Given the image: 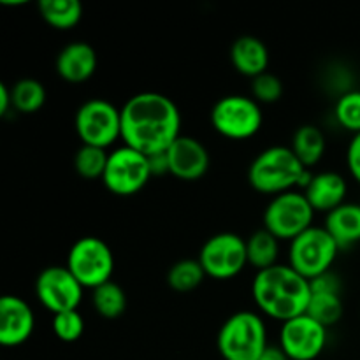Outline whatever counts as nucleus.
Here are the masks:
<instances>
[{
  "mask_svg": "<svg viewBox=\"0 0 360 360\" xmlns=\"http://www.w3.org/2000/svg\"><path fill=\"white\" fill-rule=\"evenodd\" d=\"M98 65L95 49L88 42L76 41L60 49L56 55V74L70 84H79L90 79Z\"/></svg>",
  "mask_w": 360,
  "mask_h": 360,
  "instance_id": "obj_16",
  "label": "nucleus"
},
{
  "mask_svg": "<svg viewBox=\"0 0 360 360\" xmlns=\"http://www.w3.org/2000/svg\"><path fill=\"white\" fill-rule=\"evenodd\" d=\"M315 210V213L329 214L336 207L343 206L348 193L347 179L334 171H323L313 174L311 181L302 192Z\"/></svg>",
  "mask_w": 360,
  "mask_h": 360,
  "instance_id": "obj_17",
  "label": "nucleus"
},
{
  "mask_svg": "<svg viewBox=\"0 0 360 360\" xmlns=\"http://www.w3.org/2000/svg\"><path fill=\"white\" fill-rule=\"evenodd\" d=\"M231 62L239 74L255 79L267 72L269 67V49L266 42L253 35L238 37L231 46Z\"/></svg>",
  "mask_w": 360,
  "mask_h": 360,
  "instance_id": "obj_18",
  "label": "nucleus"
},
{
  "mask_svg": "<svg viewBox=\"0 0 360 360\" xmlns=\"http://www.w3.org/2000/svg\"><path fill=\"white\" fill-rule=\"evenodd\" d=\"M309 287H311V294H341L340 278L333 271L313 278L309 281Z\"/></svg>",
  "mask_w": 360,
  "mask_h": 360,
  "instance_id": "obj_31",
  "label": "nucleus"
},
{
  "mask_svg": "<svg viewBox=\"0 0 360 360\" xmlns=\"http://www.w3.org/2000/svg\"><path fill=\"white\" fill-rule=\"evenodd\" d=\"M91 304L95 311L104 319H120L127 311V294L118 283L108 281L91 290Z\"/></svg>",
  "mask_w": 360,
  "mask_h": 360,
  "instance_id": "obj_23",
  "label": "nucleus"
},
{
  "mask_svg": "<svg viewBox=\"0 0 360 360\" xmlns=\"http://www.w3.org/2000/svg\"><path fill=\"white\" fill-rule=\"evenodd\" d=\"M211 125L221 137L246 141L262 129L264 115L260 104L248 95H225L211 109Z\"/></svg>",
  "mask_w": 360,
  "mask_h": 360,
  "instance_id": "obj_5",
  "label": "nucleus"
},
{
  "mask_svg": "<svg viewBox=\"0 0 360 360\" xmlns=\"http://www.w3.org/2000/svg\"><path fill=\"white\" fill-rule=\"evenodd\" d=\"M13 108V94L6 83H0V116H6L7 111Z\"/></svg>",
  "mask_w": 360,
  "mask_h": 360,
  "instance_id": "obj_34",
  "label": "nucleus"
},
{
  "mask_svg": "<svg viewBox=\"0 0 360 360\" xmlns=\"http://www.w3.org/2000/svg\"><path fill=\"white\" fill-rule=\"evenodd\" d=\"M181 134V112L172 98L158 91L132 95L122 108L125 146L146 157L165 153Z\"/></svg>",
  "mask_w": 360,
  "mask_h": 360,
  "instance_id": "obj_1",
  "label": "nucleus"
},
{
  "mask_svg": "<svg viewBox=\"0 0 360 360\" xmlns=\"http://www.w3.org/2000/svg\"><path fill=\"white\" fill-rule=\"evenodd\" d=\"M252 295L262 315L285 323L308 311L311 287L288 264H276L255 274Z\"/></svg>",
  "mask_w": 360,
  "mask_h": 360,
  "instance_id": "obj_2",
  "label": "nucleus"
},
{
  "mask_svg": "<svg viewBox=\"0 0 360 360\" xmlns=\"http://www.w3.org/2000/svg\"><path fill=\"white\" fill-rule=\"evenodd\" d=\"M2 6H7V7H18V6H27V0H14V2H11V0H4Z\"/></svg>",
  "mask_w": 360,
  "mask_h": 360,
  "instance_id": "obj_36",
  "label": "nucleus"
},
{
  "mask_svg": "<svg viewBox=\"0 0 360 360\" xmlns=\"http://www.w3.org/2000/svg\"><path fill=\"white\" fill-rule=\"evenodd\" d=\"M267 347L266 322L255 311L234 313L218 330L217 348L224 360H259Z\"/></svg>",
  "mask_w": 360,
  "mask_h": 360,
  "instance_id": "obj_4",
  "label": "nucleus"
},
{
  "mask_svg": "<svg viewBox=\"0 0 360 360\" xmlns=\"http://www.w3.org/2000/svg\"><path fill=\"white\" fill-rule=\"evenodd\" d=\"M204 278H206V273H204L199 260L183 259L169 267L167 285L174 292L186 294V292H192L197 287H200Z\"/></svg>",
  "mask_w": 360,
  "mask_h": 360,
  "instance_id": "obj_25",
  "label": "nucleus"
},
{
  "mask_svg": "<svg viewBox=\"0 0 360 360\" xmlns=\"http://www.w3.org/2000/svg\"><path fill=\"white\" fill-rule=\"evenodd\" d=\"M151 176L146 155L130 146H120L109 153L102 183L112 195L130 197L141 192Z\"/></svg>",
  "mask_w": 360,
  "mask_h": 360,
  "instance_id": "obj_11",
  "label": "nucleus"
},
{
  "mask_svg": "<svg viewBox=\"0 0 360 360\" xmlns=\"http://www.w3.org/2000/svg\"><path fill=\"white\" fill-rule=\"evenodd\" d=\"M326 134L316 125H302L292 136L290 150L306 169L319 164L326 155Z\"/></svg>",
  "mask_w": 360,
  "mask_h": 360,
  "instance_id": "obj_20",
  "label": "nucleus"
},
{
  "mask_svg": "<svg viewBox=\"0 0 360 360\" xmlns=\"http://www.w3.org/2000/svg\"><path fill=\"white\" fill-rule=\"evenodd\" d=\"M11 94H13V108L21 115H34L46 102L44 84L34 77H23L16 81L11 88Z\"/></svg>",
  "mask_w": 360,
  "mask_h": 360,
  "instance_id": "obj_24",
  "label": "nucleus"
},
{
  "mask_svg": "<svg viewBox=\"0 0 360 360\" xmlns=\"http://www.w3.org/2000/svg\"><path fill=\"white\" fill-rule=\"evenodd\" d=\"M326 347L327 327L306 313L281 323L280 348L290 360H315L323 354Z\"/></svg>",
  "mask_w": 360,
  "mask_h": 360,
  "instance_id": "obj_13",
  "label": "nucleus"
},
{
  "mask_svg": "<svg viewBox=\"0 0 360 360\" xmlns=\"http://www.w3.org/2000/svg\"><path fill=\"white\" fill-rule=\"evenodd\" d=\"M65 266L79 281L81 287L95 290L101 285L112 281L115 255L108 243L101 238L84 236L70 246Z\"/></svg>",
  "mask_w": 360,
  "mask_h": 360,
  "instance_id": "obj_6",
  "label": "nucleus"
},
{
  "mask_svg": "<svg viewBox=\"0 0 360 360\" xmlns=\"http://www.w3.org/2000/svg\"><path fill=\"white\" fill-rule=\"evenodd\" d=\"M53 333L63 343H74L84 333V319L77 309L74 311L58 313L53 316Z\"/></svg>",
  "mask_w": 360,
  "mask_h": 360,
  "instance_id": "obj_29",
  "label": "nucleus"
},
{
  "mask_svg": "<svg viewBox=\"0 0 360 360\" xmlns=\"http://www.w3.org/2000/svg\"><path fill=\"white\" fill-rule=\"evenodd\" d=\"M35 329L30 304L18 295H4L0 301V345L16 348L27 343Z\"/></svg>",
  "mask_w": 360,
  "mask_h": 360,
  "instance_id": "obj_14",
  "label": "nucleus"
},
{
  "mask_svg": "<svg viewBox=\"0 0 360 360\" xmlns=\"http://www.w3.org/2000/svg\"><path fill=\"white\" fill-rule=\"evenodd\" d=\"M246 253H248V266L259 271L269 269L276 266L280 257V239L274 238L266 229L257 231L246 239Z\"/></svg>",
  "mask_w": 360,
  "mask_h": 360,
  "instance_id": "obj_21",
  "label": "nucleus"
},
{
  "mask_svg": "<svg viewBox=\"0 0 360 360\" xmlns=\"http://www.w3.org/2000/svg\"><path fill=\"white\" fill-rule=\"evenodd\" d=\"M84 288L67 266H49L39 273L35 280V295L37 301L53 313L74 311L83 301Z\"/></svg>",
  "mask_w": 360,
  "mask_h": 360,
  "instance_id": "obj_12",
  "label": "nucleus"
},
{
  "mask_svg": "<svg viewBox=\"0 0 360 360\" xmlns=\"http://www.w3.org/2000/svg\"><path fill=\"white\" fill-rule=\"evenodd\" d=\"M283 95V83L269 70L252 79V97L259 104H274Z\"/></svg>",
  "mask_w": 360,
  "mask_h": 360,
  "instance_id": "obj_30",
  "label": "nucleus"
},
{
  "mask_svg": "<svg viewBox=\"0 0 360 360\" xmlns=\"http://www.w3.org/2000/svg\"><path fill=\"white\" fill-rule=\"evenodd\" d=\"M323 229L336 241L340 250L357 245L360 243V204L345 202L343 206L330 211L326 214Z\"/></svg>",
  "mask_w": 360,
  "mask_h": 360,
  "instance_id": "obj_19",
  "label": "nucleus"
},
{
  "mask_svg": "<svg viewBox=\"0 0 360 360\" xmlns=\"http://www.w3.org/2000/svg\"><path fill=\"white\" fill-rule=\"evenodd\" d=\"M309 169L301 164L290 146H271L260 151L248 167V183L271 199L301 186Z\"/></svg>",
  "mask_w": 360,
  "mask_h": 360,
  "instance_id": "obj_3",
  "label": "nucleus"
},
{
  "mask_svg": "<svg viewBox=\"0 0 360 360\" xmlns=\"http://www.w3.org/2000/svg\"><path fill=\"white\" fill-rule=\"evenodd\" d=\"M148 160H150V169H151V174L153 176H162V174H167L169 172L167 151H165V153L151 155V157H148Z\"/></svg>",
  "mask_w": 360,
  "mask_h": 360,
  "instance_id": "obj_33",
  "label": "nucleus"
},
{
  "mask_svg": "<svg viewBox=\"0 0 360 360\" xmlns=\"http://www.w3.org/2000/svg\"><path fill=\"white\" fill-rule=\"evenodd\" d=\"M259 360H290V359H288L287 354L281 350L280 345H269V347L266 348V352L260 355Z\"/></svg>",
  "mask_w": 360,
  "mask_h": 360,
  "instance_id": "obj_35",
  "label": "nucleus"
},
{
  "mask_svg": "<svg viewBox=\"0 0 360 360\" xmlns=\"http://www.w3.org/2000/svg\"><path fill=\"white\" fill-rule=\"evenodd\" d=\"M109 153L102 148L81 146L74 157V169L84 179H102L108 165Z\"/></svg>",
  "mask_w": 360,
  "mask_h": 360,
  "instance_id": "obj_27",
  "label": "nucleus"
},
{
  "mask_svg": "<svg viewBox=\"0 0 360 360\" xmlns=\"http://www.w3.org/2000/svg\"><path fill=\"white\" fill-rule=\"evenodd\" d=\"M206 276L218 281H227L239 276L248 266L246 239L234 232H220L202 245L197 259Z\"/></svg>",
  "mask_w": 360,
  "mask_h": 360,
  "instance_id": "obj_10",
  "label": "nucleus"
},
{
  "mask_svg": "<svg viewBox=\"0 0 360 360\" xmlns=\"http://www.w3.org/2000/svg\"><path fill=\"white\" fill-rule=\"evenodd\" d=\"M347 165L352 178L360 185V134H355V136L352 137L350 144H348Z\"/></svg>",
  "mask_w": 360,
  "mask_h": 360,
  "instance_id": "obj_32",
  "label": "nucleus"
},
{
  "mask_svg": "<svg viewBox=\"0 0 360 360\" xmlns=\"http://www.w3.org/2000/svg\"><path fill=\"white\" fill-rule=\"evenodd\" d=\"M37 7L42 20L56 30H70L83 18V6L77 0H41Z\"/></svg>",
  "mask_w": 360,
  "mask_h": 360,
  "instance_id": "obj_22",
  "label": "nucleus"
},
{
  "mask_svg": "<svg viewBox=\"0 0 360 360\" xmlns=\"http://www.w3.org/2000/svg\"><path fill=\"white\" fill-rule=\"evenodd\" d=\"M334 116L345 130L360 134V90H352L341 95L334 108Z\"/></svg>",
  "mask_w": 360,
  "mask_h": 360,
  "instance_id": "obj_28",
  "label": "nucleus"
},
{
  "mask_svg": "<svg viewBox=\"0 0 360 360\" xmlns=\"http://www.w3.org/2000/svg\"><path fill=\"white\" fill-rule=\"evenodd\" d=\"M306 315L311 316L323 327H333L343 316V301L340 294H311Z\"/></svg>",
  "mask_w": 360,
  "mask_h": 360,
  "instance_id": "obj_26",
  "label": "nucleus"
},
{
  "mask_svg": "<svg viewBox=\"0 0 360 360\" xmlns=\"http://www.w3.org/2000/svg\"><path fill=\"white\" fill-rule=\"evenodd\" d=\"M340 246L323 227L313 225L306 232L290 241L288 246V266L301 276L311 281L320 274L329 273L336 262Z\"/></svg>",
  "mask_w": 360,
  "mask_h": 360,
  "instance_id": "obj_7",
  "label": "nucleus"
},
{
  "mask_svg": "<svg viewBox=\"0 0 360 360\" xmlns=\"http://www.w3.org/2000/svg\"><path fill=\"white\" fill-rule=\"evenodd\" d=\"M74 127L84 146L108 150L122 137V109L105 98H90L77 109Z\"/></svg>",
  "mask_w": 360,
  "mask_h": 360,
  "instance_id": "obj_9",
  "label": "nucleus"
},
{
  "mask_svg": "<svg viewBox=\"0 0 360 360\" xmlns=\"http://www.w3.org/2000/svg\"><path fill=\"white\" fill-rule=\"evenodd\" d=\"M167 158L169 172L181 181H197L211 164L210 151L192 136H179L167 150Z\"/></svg>",
  "mask_w": 360,
  "mask_h": 360,
  "instance_id": "obj_15",
  "label": "nucleus"
},
{
  "mask_svg": "<svg viewBox=\"0 0 360 360\" xmlns=\"http://www.w3.org/2000/svg\"><path fill=\"white\" fill-rule=\"evenodd\" d=\"M315 210L302 192L281 193L273 197L264 210V229L280 241H294L313 227Z\"/></svg>",
  "mask_w": 360,
  "mask_h": 360,
  "instance_id": "obj_8",
  "label": "nucleus"
}]
</instances>
